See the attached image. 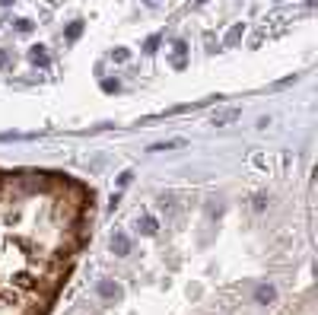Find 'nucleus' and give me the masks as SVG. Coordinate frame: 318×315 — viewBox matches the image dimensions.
Segmentation results:
<instances>
[{"mask_svg": "<svg viewBox=\"0 0 318 315\" xmlns=\"http://www.w3.org/2000/svg\"><path fill=\"white\" fill-rule=\"evenodd\" d=\"M93 220L86 182L57 169H0V315H51Z\"/></svg>", "mask_w": 318, "mask_h": 315, "instance_id": "obj_1", "label": "nucleus"}, {"mask_svg": "<svg viewBox=\"0 0 318 315\" xmlns=\"http://www.w3.org/2000/svg\"><path fill=\"white\" fill-rule=\"evenodd\" d=\"M239 108H226V111H216L213 115V127H226V124H233V121H239Z\"/></svg>", "mask_w": 318, "mask_h": 315, "instance_id": "obj_2", "label": "nucleus"}, {"mask_svg": "<svg viewBox=\"0 0 318 315\" xmlns=\"http://www.w3.org/2000/svg\"><path fill=\"white\" fill-rule=\"evenodd\" d=\"M185 64H188V45H185V41H175V54H172V67H175V70H185Z\"/></svg>", "mask_w": 318, "mask_h": 315, "instance_id": "obj_3", "label": "nucleus"}, {"mask_svg": "<svg viewBox=\"0 0 318 315\" xmlns=\"http://www.w3.org/2000/svg\"><path fill=\"white\" fill-rule=\"evenodd\" d=\"M242 32H245V26H242V22H236V26L226 32V41H223V45H226V48H236L239 41H242Z\"/></svg>", "mask_w": 318, "mask_h": 315, "instance_id": "obj_4", "label": "nucleus"}, {"mask_svg": "<svg viewBox=\"0 0 318 315\" xmlns=\"http://www.w3.org/2000/svg\"><path fill=\"white\" fill-rule=\"evenodd\" d=\"M111 252L115 255H127V252H131V239H127L124 233H118V236L111 239Z\"/></svg>", "mask_w": 318, "mask_h": 315, "instance_id": "obj_5", "label": "nucleus"}, {"mask_svg": "<svg viewBox=\"0 0 318 315\" xmlns=\"http://www.w3.org/2000/svg\"><path fill=\"white\" fill-rule=\"evenodd\" d=\"M29 61H32V64H38V67H48V51L41 48V45L29 48Z\"/></svg>", "mask_w": 318, "mask_h": 315, "instance_id": "obj_6", "label": "nucleus"}, {"mask_svg": "<svg viewBox=\"0 0 318 315\" xmlns=\"http://www.w3.org/2000/svg\"><path fill=\"white\" fill-rule=\"evenodd\" d=\"M99 296H105V299H118V296H121V286L105 280V283H99Z\"/></svg>", "mask_w": 318, "mask_h": 315, "instance_id": "obj_7", "label": "nucleus"}, {"mask_svg": "<svg viewBox=\"0 0 318 315\" xmlns=\"http://www.w3.org/2000/svg\"><path fill=\"white\" fill-rule=\"evenodd\" d=\"M137 226H140V233H143V236H156V220H153V217H140Z\"/></svg>", "mask_w": 318, "mask_h": 315, "instance_id": "obj_8", "label": "nucleus"}, {"mask_svg": "<svg viewBox=\"0 0 318 315\" xmlns=\"http://www.w3.org/2000/svg\"><path fill=\"white\" fill-rule=\"evenodd\" d=\"M255 299L261 306H267V303H274V286H258V293H255Z\"/></svg>", "mask_w": 318, "mask_h": 315, "instance_id": "obj_9", "label": "nucleus"}, {"mask_svg": "<svg viewBox=\"0 0 318 315\" xmlns=\"http://www.w3.org/2000/svg\"><path fill=\"white\" fill-rule=\"evenodd\" d=\"M80 32H83V22H74V26H70V29H67V38H70V41H74V38H80Z\"/></svg>", "mask_w": 318, "mask_h": 315, "instance_id": "obj_10", "label": "nucleus"}, {"mask_svg": "<svg viewBox=\"0 0 318 315\" xmlns=\"http://www.w3.org/2000/svg\"><path fill=\"white\" fill-rule=\"evenodd\" d=\"M111 57H115V61H127V57H131V51H127V48H115Z\"/></svg>", "mask_w": 318, "mask_h": 315, "instance_id": "obj_11", "label": "nucleus"}, {"mask_svg": "<svg viewBox=\"0 0 318 315\" xmlns=\"http://www.w3.org/2000/svg\"><path fill=\"white\" fill-rule=\"evenodd\" d=\"M156 45H159V35H150V38H147V54H153Z\"/></svg>", "mask_w": 318, "mask_h": 315, "instance_id": "obj_12", "label": "nucleus"}, {"mask_svg": "<svg viewBox=\"0 0 318 315\" xmlns=\"http://www.w3.org/2000/svg\"><path fill=\"white\" fill-rule=\"evenodd\" d=\"M102 89H105V93H118V80H105Z\"/></svg>", "mask_w": 318, "mask_h": 315, "instance_id": "obj_13", "label": "nucleus"}, {"mask_svg": "<svg viewBox=\"0 0 318 315\" xmlns=\"http://www.w3.org/2000/svg\"><path fill=\"white\" fill-rule=\"evenodd\" d=\"M16 29H19V32H32V22H29V19H19Z\"/></svg>", "mask_w": 318, "mask_h": 315, "instance_id": "obj_14", "label": "nucleus"}, {"mask_svg": "<svg viewBox=\"0 0 318 315\" xmlns=\"http://www.w3.org/2000/svg\"><path fill=\"white\" fill-rule=\"evenodd\" d=\"M13 4H16V0H0V7H13Z\"/></svg>", "mask_w": 318, "mask_h": 315, "instance_id": "obj_15", "label": "nucleus"}, {"mask_svg": "<svg viewBox=\"0 0 318 315\" xmlns=\"http://www.w3.org/2000/svg\"><path fill=\"white\" fill-rule=\"evenodd\" d=\"M7 61H10V57H7V54H4V51H0V64H7Z\"/></svg>", "mask_w": 318, "mask_h": 315, "instance_id": "obj_16", "label": "nucleus"}, {"mask_svg": "<svg viewBox=\"0 0 318 315\" xmlns=\"http://www.w3.org/2000/svg\"><path fill=\"white\" fill-rule=\"evenodd\" d=\"M194 4H207V0H194Z\"/></svg>", "mask_w": 318, "mask_h": 315, "instance_id": "obj_17", "label": "nucleus"}, {"mask_svg": "<svg viewBox=\"0 0 318 315\" xmlns=\"http://www.w3.org/2000/svg\"><path fill=\"white\" fill-rule=\"evenodd\" d=\"M147 4H156V0H147Z\"/></svg>", "mask_w": 318, "mask_h": 315, "instance_id": "obj_18", "label": "nucleus"}]
</instances>
